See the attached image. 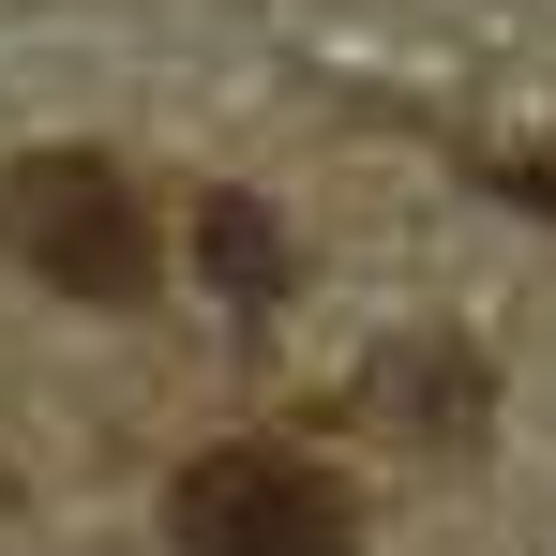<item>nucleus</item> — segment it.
<instances>
[{
    "mask_svg": "<svg viewBox=\"0 0 556 556\" xmlns=\"http://www.w3.org/2000/svg\"><path fill=\"white\" fill-rule=\"evenodd\" d=\"M0 256L61 301H151V195L105 151H30L0 166Z\"/></svg>",
    "mask_w": 556,
    "mask_h": 556,
    "instance_id": "nucleus-1",
    "label": "nucleus"
},
{
    "mask_svg": "<svg viewBox=\"0 0 556 556\" xmlns=\"http://www.w3.org/2000/svg\"><path fill=\"white\" fill-rule=\"evenodd\" d=\"M166 527H181V556H346V481L316 452L226 437L166 481Z\"/></svg>",
    "mask_w": 556,
    "mask_h": 556,
    "instance_id": "nucleus-2",
    "label": "nucleus"
},
{
    "mask_svg": "<svg viewBox=\"0 0 556 556\" xmlns=\"http://www.w3.org/2000/svg\"><path fill=\"white\" fill-rule=\"evenodd\" d=\"M195 256L226 271V301H286V241L256 195H195Z\"/></svg>",
    "mask_w": 556,
    "mask_h": 556,
    "instance_id": "nucleus-3",
    "label": "nucleus"
}]
</instances>
